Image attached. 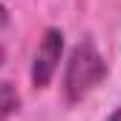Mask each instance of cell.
Here are the masks:
<instances>
[{
    "mask_svg": "<svg viewBox=\"0 0 121 121\" xmlns=\"http://www.w3.org/2000/svg\"><path fill=\"white\" fill-rule=\"evenodd\" d=\"M104 75H107V60L98 52V46L89 38L78 40L75 49L69 52L66 69H64V98L69 104L86 98L104 81Z\"/></svg>",
    "mask_w": 121,
    "mask_h": 121,
    "instance_id": "6da1fadb",
    "label": "cell"
},
{
    "mask_svg": "<svg viewBox=\"0 0 121 121\" xmlns=\"http://www.w3.org/2000/svg\"><path fill=\"white\" fill-rule=\"evenodd\" d=\"M60 55H64V35H60V29L49 26L46 32H43L40 43H38V52H35V60H32V84L35 89H43L52 75L60 64Z\"/></svg>",
    "mask_w": 121,
    "mask_h": 121,
    "instance_id": "7a4b0ae2",
    "label": "cell"
},
{
    "mask_svg": "<svg viewBox=\"0 0 121 121\" xmlns=\"http://www.w3.org/2000/svg\"><path fill=\"white\" fill-rule=\"evenodd\" d=\"M20 107V92L14 89V84L0 81V121H9Z\"/></svg>",
    "mask_w": 121,
    "mask_h": 121,
    "instance_id": "3957f363",
    "label": "cell"
},
{
    "mask_svg": "<svg viewBox=\"0 0 121 121\" xmlns=\"http://www.w3.org/2000/svg\"><path fill=\"white\" fill-rule=\"evenodd\" d=\"M107 121H121V107H118V110H115V112H112V115H110Z\"/></svg>",
    "mask_w": 121,
    "mask_h": 121,
    "instance_id": "277c9868",
    "label": "cell"
},
{
    "mask_svg": "<svg viewBox=\"0 0 121 121\" xmlns=\"http://www.w3.org/2000/svg\"><path fill=\"white\" fill-rule=\"evenodd\" d=\"M0 64H3V46H0Z\"/></svg>",
    "mask_w": 121,
    "mask_h": 121,
    "instance_id": "5b68a950",
    "label": "cell"
}]
</instances>
